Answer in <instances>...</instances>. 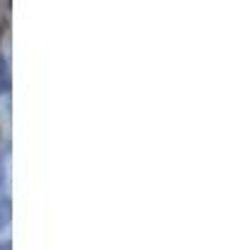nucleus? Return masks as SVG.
<instances>
[{
	"mask_svg": "<svg viewBox=\"0 0 250 250\" xmlns=\"http://www.w3.org/2000/svg\"><path fill=\"white\" fill-rule=\"evenodd\" d=\"M8 248H10L8 243H3V245H0V250H8Z\"/></svg>",
	"mask_w": 250,
	"mask_h": 250,
	"instance_id": "nucleus-3",
	"label": "nucleus"
},
{
	"mask_svg": "<svg viewBox=\"0 0 250 250\" xmlns=\"http://www.w3.org/2000/svg\"><path fill=\"white\" fill-rule=\"evenodd\" d=\"M0 183H3V170H0Z\"/></svg>",
	"mask_w": 250,
	"mask_h": 250,
	"instance_id": "nucleus-4",
	"label": "nucleus"
},
{
	"mask_svg": "<svg viewBox=\"0 0 250 250\" xmlns=\"http://www.w3.org/2000/svg\"><path fill=\"white\" fill-rule=\"evenodd\" d=\"M10 220V200H0V230L8 225Z\"/></svg>",
	"mask_w": 250,
	"mask_h": 250,
	"instance_id": "nucleus-1",
	"label": "nucleus"
},
{
	"mask_svg": "<svg viewBox=\"0 0 250 250\" xmlns=\"http://www.w3.org/2000/svg\"><path fill=\"white\" fill-rule=\"evenodd\" d=\"M8 68H5V60L3 58H0V93H3V90H8Z\"/></svg>",
	"mask_w": 250,
	"mask_h": 250,
	"instance_id": "nucleus-2",
	"label": "nucleus"
}]
</instances>
